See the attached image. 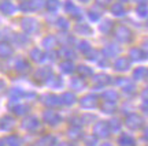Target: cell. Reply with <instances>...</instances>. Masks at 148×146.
Listing matches in <instances>:
<instances>
[{"mask_svg":"<svg viewBox=\"0 0 148 146\" xmlns=\"http://www.w3.org/2000/svg\"><path fill=\"white\" fill-rule=\"evenodd\" d=\"M125 126L133 131L140 130L144 126V117L141 115H138V113H129L125 117Z\"/></svg>","mask_w":148,"mask_h":146,"instance_id":"6da1fadb","label":"cell"},{"mask_svg":"<svg viewBox=\"0 0 148 146\" xmlns=\"http://www.w3.org/2000/svg\"><path fill=\"white\" fill-rule=\"evenodd\" d=\"M111 134L110 131V126H108V122H97L95 126H93V135L97 136V138H108Z\"/></svg>","mask_w":148,"mask_h":146,"instance_id":"7a4b0ae2","label":"cell"},{"mask_svg":"<svg viewBox=\"0 0 148 146\" xmlns=\"http://www.w3.org/2000/svg\"><path fill=\"white\" fill-rule=\"evenodd\" d=\"M42 120H44V123H47L49 126H56L62 122V117L58 112H55L52 109H47L42 113Z\"/></svg>","mask_w":148,"mask_h":146,"instance_id":"3957f363","label":"cell"},{"mask_svg":"<svg viewBox=\"0 0 148 146\" xmlns=\"http://www.w3.org/2000/svg\"><path fill=\"white\" fill-rule=\"evenodd\" d=\"M79 105L81 108L84 109H92V108H96L97 107V97L93 96V94H86L82 98L79 100Z\"/></svg>","mask_w":148,"mask_h":146,"instance_id":"277c9868","label":"cell"},{"mask_svg":"<svg viewBox=\"0 0 148 146\" xmlns=\"http://www.w3.org/2000/svg\"><path fill=\"white\" fill-rule=\"evenodd\" d=\"M21 126H22V128L26 131H36L40 127V122L34 116H27V117H25V119L22 120Z\"/></svg>","mask_w":148,"mask_h":146,"instance_id":"5b68a950","label":"cell"},{"mask_svg":"<svg viewBox=\"0 0 148 146\" xmlns=\"http://www.w3.org/2000/svg\"><path fill=\"white\" fill-rule=\"evenodd\" d=\"M41 103L48 108H55V107L60 105V100L55 94H44L41 97Z\"/></svg>","mask_w":148,"mask_h":146,"instance_id":"8992f818","label":"cell"},{"mask_svg":"<svg viewBox=\"0 0 148 146\" xmlns=\"http://www.w3.org/2000/svg\"><path fill=\"white\" fill-rule=\"evenodd\" d=\"M14 126H15V119L14 117H11V116H3L1 119H0V128L4 131H10L11 128H14Z\"/></svg>","mask_w":148,"mask_h":146,"instance_id":"52a82bcc","label":"cell"},{"mask_svg":"<svg viewBox=\"0 0 148 146\" xmlns=\"http://www.w3.org/2000/svg\"><path fill=\"white\" fill-rule=\"evenodd\" d=\"M37 146H55L56 145V138L51 134H47V135H42L36 143Z\"/></svg>","mask_w":148,"mask_h":146,"instance_id":"ba28073f","label":"cell"},{"mask_svg":"<svg viewBox=\"0 0 148 146\" xmlns=\"http://www.w3.org/2000/svg\"><path fill=\"white\" fill-rule=\"evenodd\" d=\"M59 100H60V104L66 105V107H71V105L77 101V98H75V96H74V93H70V92H66V93H63L60 97H59Z\"/></svg>","mask_w":148,"mask_h":146,"instance_id":"9c48e42d","label":"cell"},{"mask_svg":"<svg viewBox=\"0 0 148 146\" xmlns=\"http://www.w3.org/2000/svg\"><path fill=\"white\" fill-rule=\"evenodd\" d=\"M116 84L119 85V86H122V89H123V92H126V93L129 94H133L134 93V85L130 82V81H126L125 78H119L118 81H116Z\"/></svg>","mask_w":148,"mask_h":146,"instance_id":"30bf717a","label":"cell"},{"mask_svg":"<svg viewBox=\"0 0 148 146\" xmlns=\"http://www.w3.org/2000/svg\"><path fill=\"white\" fill-rule=\"evenodd\" d=\"M118 145L119 146H136V139L132 135H127V134H122L118 138Z\"/></svg>","mask_w":148,"mask_h":146,"instance_id":"8fae6325","label":"cell"},{"mask_svg":"<svg viewBox=\"0 0 148 146\" xmlns=\"http://www.w3.org/2000/svg\"><path fill=\"white\" fill-rule=\"evenodd\" d=\"M30 109V107L27 104H15L11 107V111L15 113L16 116H22V115H26L27 112Z\"/></svg>","mask_w":148,"mask_h":146,"instance_id":"7c38bea8","label":"cell"},{"mask_svg":"<svg viewBox=\"0 0 148 146\" xmlns=\"http://www.w3.org/2000/svg\"><path fill=\"white\" fill-rule=\"evenodd\" d=\"M67 136L73 141H78L79 138L82 136V131H81V127H75V126H71L67 131Z\"/></svg>","mask_w":148,"mask_h":146,"instance_id":"4fadbf2b","label":"cell"},{"mask_svg":"<svg viewBox=\"0 0 148 146\" xmlns=\"http://www.w3.org/2000/svg\"><path fill=\"white\" fill-rule=\"evenodd\" d=\"M101 98L104 101H114V103H116L118 98H119V94H118L116 90H106L104 93L101 94Z\"/></svg>","mask_w":148,"mask_h":146,"instance_id":"5bb4252c","label":"cell"},{"mask_svg":"<svg viewBox=\"0 0 148 146\" xmlns=\"http://www.w3.org/2000/svg\"><path fill=\"white\" fill-rule=\"evenodd\" d=\"M100 108L104 113H114L116 111V105L114 101H103V104H101Z\"/></svg>","mask_w":148,"mask_h":146,"instance_id":"9a60e30c","label":"cell"},{"mask_svg":"<svg viewBox=\"0 0 148 146\" xmlns=\"http://www.w3.org/2000/svg\"><path fill=\"white\" fill-rule=\"evenodd\" d=\"M108 126H110L111 132H118V131H121V128H122V123H121V120L118 119V117L111 119L110 122H108Z\"/></svg>","mask_w":148,"mask_h":146,"instance_id":"2e32d148","label":"cell"},{"mask_svg":"<svg viewBox=\"0 0 148 146\" xmlns=\"http://www.w3.org/2000/svg\"><path fill=\"white\" fill-rule=\"evenodd\" d=\"M5 145L7 146H21L22 145V141L21 138L18 135H8L5 138Z\"/></svg>","mask_w":148,"mask_h":146,"instance_id":"e0dca14e","label":"cell"},{"mask_svg":"<svg viewBox=\"0 0 148 146\" xmlns=\"http://www.w3.org/2000/svg\"><path fill=\"white\" fill-rule=\"evenodd\" d=\"M95 84L99 85V86L108 85V84H110V77H107V75H104V74H100V75L95 77Z\"/></svg>","mask_w":148,"mask_h":146,"instance_id":"ac0fdd59","label":"cell"},{"mask_svg":"<svg viewBox=\"0 0 148 146\" xmlns=\"http://www.w3.org/2000/svg\"><path fill=\"white\" fill-rule=\"evenodd\" d=\"M49 75H51V70L49 68H40L38 71H37V74H36V78L37 79H48L49 78Z\"/></svg>","mask_w":148,"mask_h":146,"instance_id":"d6986e66","label":"cell"},{"mask_svg":"<svg viewBox=\"0 0 148 146\" xmlns=\"http://www.w3.org/2000/svg\"><path fill=\"white\" fill-rule=\"evenodd\" d=\"M115 68L119 70V71H125V70L129 68V62L125 60V59H118L115 63Z\"/></svg>","mask_w":148,"mask_h":146,"instance_id":"ffe728a7","label":"cell"},{"mask_svg":"<svg viewBox=\"0 0 148 146\" xmlns=\"http://www.w3.org/2000/svg\"><path fill=\"white\" fill-rule=\"evenodd\" d=\"M84 143L86 146H96V145H97V136L92 135V134H89V135H85L84 136Z\"/></svg>","mask_w":148,"mask_h":146,"instance_id":"44dd1931","label":"cell"},{"mask_svg":"<svg viewBox=\"0 0 148 146\" xmlns=\"http://www.w3.org/2000/svg\"><path fill=\"white\" fill-rule=\"evenodd\" d=\"M84 86H85V84L79 78H74L73 81H71V88H73L74 90H79V89H82Z\"/></svg>","mask_w":148,"mask_h":146,"instance_id":"7402d4cb","label":"cell"},{"mask_svg":"<svg viewBox=\"0 0 148 146\" xmlns=\"http://www.w3.org/2000/svg\"><path fill=\"white\" fill-rule=\"evenodd\" d=\"M70 123L73 126H75V127H81V126L84 124V120H82L81 116H74V117L70 119Z\"/></svg>","mask_w":148,"mask_h":146,"instance_id":"603a6c76","label":"cell"},{"mask_svg":"<svg viewBox=\"0 0 148 146\" xmlns=\"http://www.w3.org/2000/svg\"><path fill=\"white\" fill-rule=\"evenodd\" d=\"M60 67H62V71H63V73H71V71H73V64L69 62L62 63Z\"/></svg>","mask_w":148,"mask_h":146,"instance_id":"cb8c5ba5","label":"cell"},{"mask_svg":"<svg viewBox=\"0 0 148 146\" xmlns=\"http://www.w3.org/2000/svg\"><path fill=\"white\" fill-rule=\"evenodd\" d=\"M11 55V49L7 45H0V56H8Z\"/></svg>","mask_w":148,"mask_h":146,"instance_id":"d4e9b609","label":"cell"},{"mask_svg":"<svg viewBox=\"0 0 148 146\" xmlns=\"http://www.w3.org/2000/svg\"><path fill=\"white\" fill-rule=\"evenodd\" d=\"M144 74H145V70H144V68H138V70L134 71V78L137 79V81H140V79L143 78Z\"/></svg>","mask_w":148,"mask_h":146,"instance_id":"484cf974","label":"cell"},{"mask_svg":"<svg viewBox=\"0 0 148 146\" xmlns=\"http://www.w3.org/2000/svg\"><path fill=\"white\" fill-rule=\"evenodd\" d=\"M16 70H18V71H25V70H27V64L25 62L19 60V62L16 63Z\"/></svg>","mask_w":148,"mask_h":146,"instance_id":"4316f807","label":"cell"},{"mask_svg":"<svg viewBox=\"0 0 148 146\" xmlns=\"http://www.w3.org/2000/svg\"><path fill=\"white\" fill-rule=\"evenodd\" d=\"M78 71H79V74H81V75H84V77H88V75L92 74V71H90L88 67H79Z\"/></svg>","mask_w":148,"mask_h":146,"instance_id":"83f0119b","label":"cell"},{"mask_svg":"<svg viewBox=\"0 0 148 146\" xmlns=\"http://www.w3.org/2000/svg\"><path fill=\"white\" fill-rule=\"evenodd\" d=\"M32 56H33V59H34V60H37V62H40V60H41V58H42L41 52H40V51H37V49H34V51L32 52Z\"/></svg>","mask_w":148,"mask_h":146,"instance_id":"f1b7e54d","label":"cell"},{"mask_svg":"<svg viewBox=\"0 0 148 146\" xmlns=\"http://www.w3.org/2000/svg\"><path fill=\"white\" fill-rule=\"evenodd\" d=\"M49 85H51V88H59V86H62V79H60V78H55Z\"/></svg>","mask_w":148,"mask_h":146,"instance_id":"f546056e","label":"cell"},{"mask_svg":"<svg viewBox=\"0 0 148 146\" xmlns=\"http://www.w3.org/2000/svg\"><path fill=\"white\" fill-rule=\"evenodd\" d=\"M141 100H143V103L148 104V88H145L143 92H141Z\"/></svg>","mask_w":148,"mask_h":146,"instance_id":"4dcf8cb0","label":"cell"},{"mask_svg":"<svg viewBox=\"0 0 148 146\" xmlns=\"http://www.w3.org/2000/svg\"><path fill=\"white\" fill-rule=\"evenodd\" d=\"M93 119H95V116H93V115H85V116H82L84 124H85V123H90V122H92Z\"/></svg>","mask_w":148,"mask_h":146,"instance_id":"1f68e13d","label":"cell"},{"mask_svg":"<svg viewBox=\"0 0 148 146\" xmlns=\"http://www.w3.org/2000/svg\"><path fill=\"white\" fill-rule=\"evenodd\" d=\"M1 10L4 11V12H11V11H12V5H10L8 3H5V4L1 5Z\"/></svg>","mask_w":148,"mask_h":146,"instance_id":"d6a6232c","label":"cell"},{"mask_svg":"<svg viewBox=\"0 0 148 146\" xmlns=\"http://www.w3.org/2000/svg\"><path fill=\"white\" fill-rule=\"evenodd\" d=\"M112 12H114V14H116V15H121V12H122V7H121L119 4L114 5V8H112Z\"/></svg>","mask_w":148,"mask_h":146,"instance_id":"836d02e7","label":"cell"},{"mask_svg":"<svg viewBox=\"0 0 148 146\" xmlns=\"http://www.w3.org/2000/svg\"><path fill=\"white\" fill-rule=\"evenodd\" d=\"M132 55L134 56V59H141V53H140V51H132Z\"/></svg>","mask_w":148,"mask_h":146,"instance_id":"e575fe53","label":"cell"},{"mask_svg":"<svg viewBox=\"0 0 148 146\" xmlns=\"http://www.w3.org/2000/svg\"><path fill=\"white\" fill-rule=\"evenodd\" d=\"M143 136H144V139H145V141H148V127H147V128H144Z\"/></svg>","mask_w":148,"mask_h":146,"instance_id":"d590c367","label":"cell"},{"mask_svg":"<svg viewBox=\"0 0 148 146\" xmlns=\"http://www.w3.org/2000/svg\"><path fill=\"white\" fill-rule=\"evenodd\" d=\"M3 90H4V84H3V82L0 81V93H1Z\"/></svg>","mask_w":148,"mask_h":146,"instance_id":"8d00e7d4","label":"cell"},{"mask_svg":"<svg viewBox=\"0 0 148 146\" xmlns=\"http://www.w3.org/2000/svg\"><path fill=\"white\" fill-rule=\"evenodd\" d=\"M100 146H112V145H111L110 142H104V143H101Z\"/></svg>","mask_w":148,"mask_h":146,"instance_id":"74e56055","label":"cell"},{"mask_svg":"<svg viewBox=\"0 0 148 146\" xmlns=\"http://www.w3.org/2000/svg\"><path fill=\"white\" fill-rule=\"evenodd\" d=\"M59 146H74V145H71V143H60Z\"/></svg>","mask_w":148,"mask_h":146,"instance_id":"f35d334b","label":"cell"},{"mask_svg":"<svg viewBox=\"0 0 148 146\" xmlns=\"http://www.w3.org/2000/svg\"><path fill=\"white\" fill-rule=\"evenodd\" d=\"M0 146H4V141L3 139H0Z\"/></svg>","mask_w":148,"mask_h":146,"instance_id":"ab89813d","label":"cell"}]
</instances>
